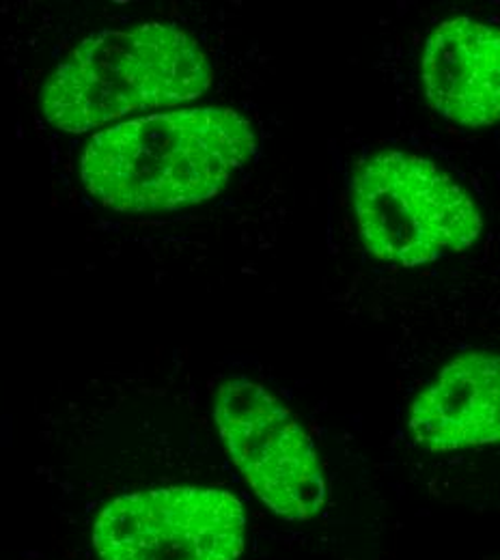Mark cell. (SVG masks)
Returning <instances> with one entry per match:
<instances>
[{"mask_svg": "<svg viewBox=\"0 0 500 560\" xmlns=\"http://www.w3.org/2000/svg\"><path fill=\"white\" fill-rule=\"evenodd\" d=\"M255 151L251 121L231 108L144 115L89 140L80 182L111 210H182L214 199Z\"/></svg>", "mask_w": 500, "mask_h": 560, "instance_id": "1", "label": "cell"}, {"mask_svg": "<svg viewBox=\"0 0 500 560\" xmlns=\"http://www.w3.org/2000/svg\"><path fill=\"white\" fill-rule=\"evenodd\" d=\"M212 68L184 31L139 24L93 33L50 73L42 91L46 119L63 132H89L132 113L199 100Z\"/></svg>", "mask_w": 500, "mask_h": 560, "instance_id": "2", "label": "cell"}, {"mask_svg": "<svg viewBox=\"0 0 500 560\" xmlns=\"http://www.w3.org/2000/svg\"><path fill=\"white\" fill-rule=\"evenodd\" d=\"M352 203L367 253L417 268L475 246L484 215L470 195L428 158L384 151L354 175Z\"/></svg>", "mask_w": 500, "mask_h": 560, "instance_id": "3", "label": "cell"}, {"mask_svg": "<svg viewBox=\"0 0 500 560\" xmlns=\"http://www.w3.org/2000/svg\"><path fill=\"white\" fill-rule=\"evenodd\" d=\"M220 440L255 495L287 522H309L326 504L319 453L286 406L261 384L231 377L218 386Z\"/></svg>", "mask_w": 500, "mask_h": 560, "instance_id": "4", "label": "cell"}, {"mask_svg": "<svg viewBox=\"0 0 500 560\" xmlns=\"http://www.w3.org/2000/svg\"><path fill=\"white\" fill-rule=\"evenodd\" d=\"M246 544L242 502L214 488H162L115 498L93 526L102 560H237Z\"/></svg>", "mask_w": 500, "mask_h": 560, "instance_id": "5", "label": "cell"}, {"mask_svg": "<svg viewBox=\"0 0 500 560\" xmlns=\"http://www.w3.org/2000/svg\"><path fill=\"white\" fill-rule=\"evenodd\" d=\"M421 80L429 106L446 121L479 130L500 124V28L457 15L426 42Z\"/></svg>", "mask_w": 500, "mask_h": 560, "instance_id": "6", "label": "cell"}, {"mask_svg": "<svg viewBox=\"0 0 500 560\" xmlns=\"http://www.w3.org/2000/svg\"><path fill=\"white\" fill-rule=\"evenodd\" d=\"M415 444L449 453L500 444V355L466 351L449 360L408 410Z\"/></svg>", "mask_w": 500, "mask_h": 560, "instance_id": "7", "label": "cell"}]
</instances>
